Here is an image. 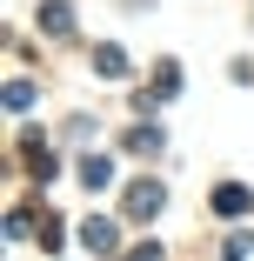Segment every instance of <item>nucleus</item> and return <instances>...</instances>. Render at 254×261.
Listing matches in <instances>:
<instances>
[{
  "label": "nucleus",
  "mask_w": 254,
  "mask_h": 261,
  "mask_svg": "<svg viewBox=\"0 0 254 261\" xmlns=\"http://www.w3.org/2000/svg\"><path fill=\"white\" fill-rule=\"evenodd\" d=\"M247 207H254V194H247L241 181H221V188H214V215H228V221H241Z\"/></svg>",
  "instance_id": "f257e3e1"
},
{
  "label": "nucleus",
  "mask_w": 254,
  "mask_h": 261,
  "mask_svg": "<svg viewBox=\"0 0 254 261\" xmlns=\"http://www.w3.org/2000/svg\"><path fill=\"white\" fill-rule=\"evenodd\" d=\"M40 27L54 34V40H67L74 34V7H67V0H40Z\"/></svg>",
  "instance_id": "f03ea898"
},
{
  "label": "nucleus",
  "mask_w": 254,
  "mask_h": 261,
  "mask_svg": "<svg viewBox=\"0 0 254 261\" xmlns=\"http://www.w3.org/2000/svg\"><path fill=\"white\" fill-rule=\"evenodd\" d=\"M161 207V181H134L127 188V215H154Z\"/></svg>",
  "instance_id": "7ed1b4c3"
},
{
  "label": "nucleus",
  "mask_w": 254,
  "mask_h": 261,
  "mask_svg": "<svg viewBox=\"0 0 254 261\" xmlns=\"http://www.w3.org/2000/svg\"><path fill=\"white\" fill-rule=\"evenodd\" d=\"M80 241H87L94 254H100V248H114V221H100V215H87V221H80Z\"/></svg>",
  "instance_id": "20e7f679"
},
{
  "label": "nucleus",
  "mask_w": 254,
  "mask_h": 261,
  "mask_svg": "<svg viewBox=\"0 0 254 261\" xmlns=\"http://www.w3.org/2000/svg\"><path fill=\"white\" fill-rule=\"evenodd\" d=\"M80 181L87 188H107L114 181V161H107V154H87V161H80Z\"/></svg>",
  "instance_id": "39448f33"
},
{
  "label": "nucleus",
  "mask_w": 254,
  "mask_h": 261,
  "mask_svg": "<svg viewBox=\"0 0 254 261\" xmlns=\"http://www.w3.org/2000/svg\"><path fill=\"white\" fill-rule=\"evenodd\" d=\"M94 67H100V74H114V81H121V74H127V54H121V47H100V54H94Z\"/></svg>",
  "instance_id": "423d86ee"
},
{
  "label": "nucleus",
  "mask_w": 254,
  "mask_h": 261,
  "mask_svg": "<svg viewBox=\"0 0 254 261\" xmlns=\"http://www.w3.org/2000/svg\"><path fill=\"white\" fill-rule=\"evenodd\" d=\"M161 141H167V134H161V127H134V134H127V147H134V154H154V147H161Z\"/></svg>",
  "instance_id": "0eeeda50"
},
{
  "label": "nucleus",
  "mask_w": 254,
  "mask_h": 261,
  "mask_svg": "<svg viewBox=\"0 0 254 261\" xmlns=\"http://www.w3.org/2000/svg\"><path fill=\"white\" fill-rule=\"evenodd\" d=\"M7 108H14V114H27V108H34V87H27V81H14V87H7Z\"/></svg>",
  "instance_id": "6e6552de"
},
{
  "label": "nucleus",
  "mask_w": 254,
  "mask_h": 261,
  "mask_svg": "<svg viewBox=\"0 0 254 261\" xmlns=\"http://www.w3.org/2000/svg\"><path fill=\"white\" fill-rule=\"evenodd\" d=\"M247 248H254L247 234H228V248H221V261H247Z\"/></svg>",
  "instance_id": "1a4fd4ad"
},
{
  "label": "nucleus",
  "mask_w": 254,
  "mask_h": 261,
  "mask_svg": "<svg viewBox=\"0 0 254 261\" xmlns=\"http://www.w3.org/2000/svg\"><path fill=\"white\" fill-rule=\"evenodd\" d=\"M127 261H161V241H140V248H134Z\"/></svg>",
  "instance_id": "9d476101"
}]
</instances>
